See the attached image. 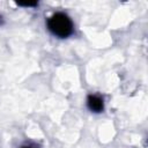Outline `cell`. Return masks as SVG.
Masks as SVG:
<instances>
[{"instance_id":"cell-4","label":"cell","mask_w":148,"mask_h":148,"mask_svg":"<svg viewBox=\"0 0 148 148\" xmlns=\"http://www.w3.org/2000/svg\"><path fill=\"white\" fill-rule=\"evenodd\" d=\"M0 24H2V17H1V15H0Z\"/></svg>"},{"instance_id":"cell-2","label":"cell","mask_w":148,"mask_h":148,"mask_svg":"<svg viewBox=\"0 0 148 148\" xmlns=\"http://www.w3.org/2000/svg\"><path fill=\"white\" fill-rule=\"evenodd\" d=\"M87 105L92 112H102L104 109V102L97 95H89L87 98Z\"/></svg>"},{"instance_id":"cell-3","label":"cell","mask_w":148,"mask_h":148,"mask_svg":"<svg viewBox=\"0 0 148 148\" xmlns=\"http://www.w3.org/2000/svg\"><path fill=\"white\" fill-rule=\"evenodd\" d=\"M17 6H22V7H35L38 5L37 1H34V2H16Z\"/></svg>"},{"instance_id":"cell-5","label":"cell","mask_w":148,"mask_h":148,"mask_svg":"<svg viewBox=\"0 0 148 148\" xmlns=\"http://www.w3.org/2000/svg\"><path fill=\"white\" fill-rule=\"evenodd\" d=\"M22 148H32V147H22Z\"/></svg>"},{"instance_id":"cell-1","label":"cell","mask_w":148,"mask_h":148,"mask_svg":"<svg viewBox=\"0 0 148 148\" xmlns=\"http://www.w3.org/2000/svg\"><path fill=\"white\" fill-rule=\"evenodd\" d=\"M47 29L57 37L66 38L73 34V22L68 15L56 13L47 20Z\"/></svg>"}]
</instances>
